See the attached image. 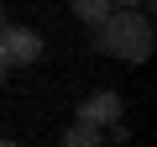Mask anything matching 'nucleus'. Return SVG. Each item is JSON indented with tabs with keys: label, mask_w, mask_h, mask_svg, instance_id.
<instances>
[{
	"label": "nucleus",
	"mask_w": 157,
	"mask_h": 147,
	"mask_svg": "<svg viewBox=\"0 0 157 147\" xmlns=\"http://www.w3.org/2000/svg\"><path fill=\"white\" fill-rule=\"evenodd\" d=\"M0 26H6V16H0Z\"/></svg>",
	"instance_id": "nucleus-8"
},
{
	"label": "nucleus",
	"mask_w": 157,
	"mask_h": 147,
	"mask_svg": "<svg viewBox=\"0 0 157 147\" xmlns=\"http://www.w3.org/2000/svg\"><path fill=\"white\" fill-rule=\"evenodd\" d=\"M94 47L105 58H121V63H147L152 58V16L131 11V6H115L110 21L94 26Z\"/></svg>",
	"instance_id": "nucleus-1"
},
{
	"label": "nucleus",
	"mask_w": 157,
	"mask_h": 147,
	"mask_svg": "<svg viewBox=\"0 0 157 147\" xmlns=\"http://www.w3.org/2000/svg\"><path fill=\"white\" fill-rule=\"evenodd\" d=\"M115 11V0H73V16L84 21V26H105Z\"/></svg>",
	"instance_id": "nucleus-4"
},
{
	"label": "nucleus",
	"mask_w": 157,
	"mask_h": 147,
	"mask_svg": "<svg viewBox=\"0 0 157 147\" xmlns=\"http://www.w3.org/2000/svg\"><path fill=\"white\" fill-rule=\"evenodd\" d=\"M0 147H16V142H11V137H0Z\"/></svg>",
	"instance_id": "nucleus-7"
},
{
	"label": "nucleus",
	"mask_w": 157,
	"mask_h": 147,
	"mask_svg": "<svg viewBox=\"0 0 157 147\" xmlns=\"http://www.w3.org/2000/svg\"><path fill=\"white\" fill-rule=\"evenodd\" d=\"M126 121V100L115 95V89H94L89 100H78V116H73V126H89V131H110V126H121Z\"/></svg>",
	"instance_id": "nucleus-2"
},
{
	"label": "nucleus",
	"mask_w": 157,
	"mask_h": 147,
	"mask_svg": "<svg viewBox=\"0 0 157 147\" xmlns=\"http://www.w3.org/2000/svg\"><path fill=\"white\" fill-rule=\"evenodd\" d=\"M58 147H105V137H100V131H89V126H63Z\"/></svg>",
	"instance_id": "nucleus-5"
},
{
	"label": "nucleus",
	"mask_w": 157,
	"mask_h": 147,
	"mask_svg": "<svg viewBox=\"0 0 157 147\" xmlns=\"http://www.w3.org/2000/svg\"><path fill=\"white\" fill-rule=\"evenodd\" d=\"M6 74H11V68H6V58H0V79H6Z\"/></svg>",
	"instance_id": "nucleus-6"
},
{
	"label": "nucleus",
	"mask_w": 157,
	"mask_h": 147,
	"mask_svg": "<svg viewBox=\"0 0 157 147\" xmlns=\"http://www.w3.org/2000/svg\"><path fill=\"white\" fill-rule=\"evenodd\" d=\"M47 42L32 32V26H0V58H6V68H26V63H42Z\"/></svg>",
	"instance_id": "nucleus-3"
}]
</instances>
